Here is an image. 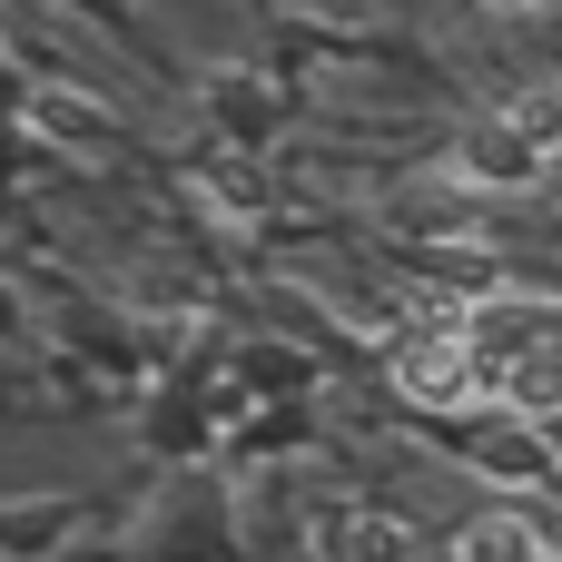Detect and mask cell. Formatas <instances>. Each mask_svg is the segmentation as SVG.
Returning <instances> with one entry per match:
<instances>
[{
	"mask_svg": "<svg viewBox=\"0 0 562 562\" xmlns=\"http://www.w3.org/2000/svg\"><path fill=\"white\" fill-rule=\"evenodd\" d=\"M207 119H217V138H227V148H247V158H257V148L277 138V119H286V109H277V79H267V69L227 59V69H207Z\"/></svg>",
	"mask_w": 562,
	"mask_h": 562,
	"instance_id": "cell-1",
	"label": "cell"
},
{
	"mask_svg": "<svg viewBox=\"0 0 562 562\" xmlns=\"http://www.w3.org/2000/svg\"><path fill=\"white\" fill-rule=\"evenodd\" d=\"M553 168V148H533L514 119H484V128H464V148H454V178L464 188H533Z\"/></svg>",
	"mask_w": 562,
	"mask_h": 562,
	"instance_id": "cell-2",
	"label": "cell"
},
{
	"mask_svg": "<svg viewBox=\"0 0 562 562\" xmlns=\"http://www.w3.org/2000/svg\"><path fill=\"white\" fill-rule=\"evenodd\" d=\"M395 385H405L415 405H464V395L484 385V366H474L464 336H415V346L395 356Z\"/></svg>",
	"mask_w": 562,
	"mask_h": 562,
	"instance_id": "cell-3",
	"label": "cell"
},
{
	"mask_svg": "<svg viewBox=\"0 0 562 562\" xmlns=\"http://www.w3.org/2000/svg\"><path fill=\"white\" fill-rule=\"evenodd\" d=\"M20 119H30L49 148H99V138H109V109H99V99H79L69 79H40V89H20Z\"/></svg>",
	"mask_w": 562,
	"mask_h": 562,
	"instance_id": "cell-4",
	"label": "cell"
},
{
	"mask_svg": "<svg viewBox=\"0 0 562 562\" xmlns=\"http://www.w3.org/2000/svg\"><path fill=\"white\" fill-rule=\"evenodd\" d=\"M316 543H326L336 562H415V533H405L395 514H356V504H346V514H326V524H316Z\"/></svg>",
	"mask_w": 562,
	"mask_h": 562,
	"instance_id": "cell-5",
	"label": "cell"
},
{
	"mask_svg": "<svg viewBox=\"0 0 562 562\" xmlns=\"http://www.w3.org/2000/svg\"><path fill=\"white\" fill-rule=\"evenodd\" d=\"M69 524H79V504H69V494H30V504H0V553L40 562V553H59V543H69Z\"/></svg>",
	"mask_w": 562,
	"mask_h": 562,
	"instance_id": "cell-6",
	"label": "cell"
},
{
	"mask_svg": "<svg viewBox=\"0 0 562 562\" xmlns=\"http://www.w3.org/2000/svg\"><path fill=\"white\" fill-rule=\"evenodd\" d=\"M454 562H553V553H543V533L524 514H474L454 533Z\"/></svg>",
	"mask_w": 562,
	"mask_h": 562,
	"instance_id": "cell-7",
	"label": "cell"
},
{
	"mask_svg": "<svg viewBox=\"0 0 562 562\" xmlns=\"http://www.w3.org/2000/svg\"><path fill=\"white\" fill-rule=\"evenodd\" d=\"M198 188H207V207H217V217H237V227L267 207V178H257V158H247V148H217V168H198Z\"/></svg>",
	"mask_w": 562,
	"mask_h": 562,
	"instance_id": "cell-8",
	"label": "cell"
},
{
	"mask_svg": "<svg viewBox=\"0 0 562 562\" xmlns=\"http://www.w3.org/2000/svg\"><path fill=\"white\" fill-rule=\"evenodd\" d=\"M484 10H504V20H533V10H543V0H484Z\"/></svg>",
	"mask_w": 562,
	"mask_h": 562,
	"instance_id": "cell-9",
	"label": "cell"
}]
</instances>
